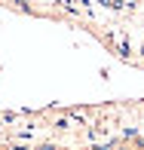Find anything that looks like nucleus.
I'll list each match as a JSON object with an SVG mask.
<instances>
[{
	"mask_svg": "<svg viewBox=\"0 0 144 150\" xmlns=\"http://www.w3.org/2000/svg\"><path fill=\"white\" fill-rule=\"evenodd\" d=\"M37 150H65V147H55V144H40Z\"/></svg>",
	"mask_w": 144,
	"mask_h": 150,
	"instance_id": "f257e3e1",
	"label": "nucleus"
},
{
	"mask_svg": "<svg viewBox=\"0 0 144 150\" xmlns=\"http://www.w3.org/2000/svg\"><path fill=\"white\" fill-rule=\"evenodd\" d=\"M0 150H9V147H0Z\"/></svg>",
	"mask_w": 144,
	"mask_h": 150,
	"instance_id": "f03ea898",
	"label": "nucleus"
}]
</instances>
